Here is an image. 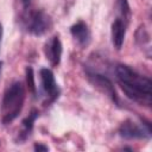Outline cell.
<instances>
[{
    "mask_svg": "<svg viewBox=\"0 0 152 152\" xmlns=\"http://www.w3.org/2000/svg\"><path fill=\"white\" fill-rule=\"evenodd\" d=\"M116 80L127 97L139 104L151 106L152 103V82L148 77L138 74L125 64L115 68Z\"/></svg>",
    "mask_w": 152,
    "mask_h": 152,
    "instance_id": "obj_1",
    "label": "cell"
},
{
    "mask_svg": "<svg viewBox=\"0 0 152 152\" xmlns=\"http://www.w3.org/2000/svg\"><path fill=\"white\" fill-rule=\"evenodd\" d=\"M24 100H25V90L23 84L20 82L12 83L4 94L1 102L0 113H1L2 124L7 125L12 122L14 119H17V116L21 112Z\"/></svg>",
    "mask_w": 152,
    "mask_h": 152,
    "instance_id": "obj_2",
    "label": "cell"
},
{
    "mask_svg": "<svg viewBox=\"0 0 152 152\" xmlns=\"http://www.w3.org/2000/svg\"><path fill=\"white\" fill-rule=\"evenodd\" d=\"M142 126H138L132 120H125L119 127V134L124 139H148L151 137V125L150 121L142 119Z\"/></svg>",
    "mask_w": 152,
    "mask_h": 152,
    "instance_id": "obj_3",
    "label": "cell"
},
{
    "mask_svg": "<svg viewBox=\"0 0 152 152\" xmlns=\"http://www.w3.org/2000/svg\"><path fill=\"white\" fill-rule=\"evenodd\" d=\"M86 75H87V78L89 80V82L95 88H97L101 93L106 94L116 106H119V97L116 95L115 88H114L112 81L107 76H104L102 74H99L96 71H91L89 69L86 70Z\"/></svg>",
    "mask_w": 152,
    "mask_h": 152,
    "instance_id": "obj_4",
    "label": "cell"
},
{
    "mask_svg": "<svg viewBox=\"0 0 152 152\" xmlns=\"http://www.w3.org/2000/svg\"><path fill=\"white\" fill-rule=\"evenodd\" d=\"M51 25L50 18L44 12H33L28 19L27 28L28 31L34 36H42L44 34Z\"/></svg>",
    "mask_w": 152,
    "mask_h": 152,
    "instance_id": "obj_5",
    "label": "cell"
},
{
    "mask_svg": "<svg viewBox=\"0 0 152 152\" xmlns=\"http://www.w3.org/2000/svg\"><path fill=\"white\" fill-rule=\"evenodd\" d=\"M39 76H40L42 87H43L44 91L46 93V95L50 97V101L56 100L59 95V89L57 87L53 72L48 68H43L39 71Z\"/></svg>",
    "mask_w": 152,
    "mask_h": 152,
    "instance_id": "obj_6",
    "label": "cell"
},
{
    "mask_svg": "<svg viewBox=\"0 0 152 152\" xmlns=\"http://www.w3.org/2000/svg\"><path fill=\"white\" fill-rule=\"evenodd\" d=\"M62 43L59 40V38L57 36L52 37V39L46 44V49H45V55L46 58H49V61L51 62V64L53 66L58 65L61 62V57H62Z\"/></svg>",
    "mask_w": 152,
    "mask_h": 152,
    "instance_id": "obj_7",
    "label": "cell"
},
{
    "mask_svg": "<svg viewBox=\"0 0 152 152\" xmlns=\"http://www.w3.org/2000/svg\"><path fill=\"white\" fill-rule=\"evenodd\" d=\"M70 33L78 42V44L82 45V46H87L90 42L89 28H88L87 24H84L83 21H78V23L74 24L70 27Z\"/></svg>",
    "mask_w": 152,
    "mask_h": 152,
    "instance_id": "obj_8",
    "label": "cell"
},
{
    "mask_svg": "<svg viewBox=\"0 0 152 152\" xmlns=\"http://www.w3.org/2000/svg\"><path fill=\"white\" fill-rule=\"evenodd\" d=\"M125 36H126V24L120 19H115L112 24V43L116 50H120L122 48Z\"/></svg>",
    "mask_w": 152,
    "mask_h": 152,
    "instance_id": "obj_9",
    "label": "cell"
},
{
    "mask_svg": "<svg viewBox=\"0 0 152 152\" xmlns=\"http://www.w3.org/2000/svg\"><path fill=\"white\" fill-rule=\"evenodd\" d=\"M37 118H38V112L37 110H32V113L23 120V122H21L23 131L20 132V137H21L23 140L26 139L30 135V133H31V131L33 128V124H34V121H36Z\"/></svg>",
    "mask_w": 152,
    "mask_h": 152,
    "instance_id": "obj_10",
    "label": "cell"
},
{
    "mask_svg": "<svg viewBox=\"0 0 152 152\" xmlns=\"http://www.w3.org/2000/svg\"><path fill=\"white\" fill-rule=\"evenodd\" d=\"M116 8H118V14L120 20H122L126 25L131 19V7L127 0H116Z\"/></svg>",
    "mask_w": 152,
    "mask_h": 152,
    "instance_id": "obj_11",
    "label": "cell"
},
{
    "mask_svg": "<svg viewBox=\"0 0 152 152\" xmlns=\"http://www.w3.org/2000/svg\"><path fill=\"white\" fill-rule=\"evenodd\" d=\"M25 75H26V84H27V88L28 90L36 95L37 93V89H36V82H34V74H33V69L31 66H27L26 70H25Z\"/></svg>",
    "mask_w": 152,
    "mask_h": 152,
    "instance_id": "obj_12",
    "label": "cell"
},
{
    "mask_svg": "<svg viewBox=\"0 0 152 152\" xmlns=\"http://www.w3.org/2000/svg\"><path fill=\"white\" fill-rule=\"evenodd\" d=\"M137 42L142 46L144 44H148L150 43V34L148 32L146 31L145 26H140L137 31Z\"/></svg>",
    "mask_w": 152,
    "mask_h": 152,
    "instance_id": "obj_13",
    "label": "cell"
},
{
    "mask_svg": "<svg viewBox=\"0 0 152 152\" xmlns=\"http://www.w3.org/2000/svg\"><path fill=\"white\" fill-rule=\"evenodd\" d=\"M33 148L37 152H46V151H49V147L46 145H43L42 142H36L34 146H33Z\"/></svg>",
    "mask_w": 152,
    "mask_h": 152,
    "instance_id": "obj_14",
    "label": "cell"
},
{
    "mask_svg": "<svg viewBox=\"0 0 152 152\" xmlns=\"http://www.w3.org/2000/svg\"><path fill=\"white\" fill-rule=\"evenodd\" d=\"M30 2H31V0H21V4L24 7H27L30 5Z\"/></svg>",
    "mask_w": 152,
    "mask_h": 152,
    "instance_id": "obj_15",
    "label": "cell"
},
{
    "mask_svg": "<svg viewBox=\"0 0 152 152\" xmlns=\"http://www.w3.org/2000/svg\"><path fill=\"white\" fill-rule=\"evenodd\" d=\"M1 39H2V25L0 23V44H1Z\"/></svg>",
    "mask_w": 152,
    "mask_h": 152,
    "instance_id": "obj_16",
    "label": "cell"
},
{
    "mask_svg": "<svg viewBox=\"0 0 152 152\" xmlns=\"http://www.w3.org/2000/svg\"><path fill=\"white\" fill-rule=\"evenodd\" d=\"M1 70H2V62H0V76H1Z\"/></svg>",
    "mask_w": 152,
    "mask_h": 152,
    "instance_id": "obj_17",
    "label": "cell"
}]
</instances>
